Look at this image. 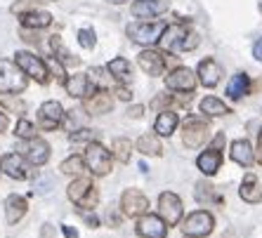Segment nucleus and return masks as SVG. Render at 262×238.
Returning a JSON list of instances; mask_svg holds the SVG:
<instances>
[{"label": "nucleus", "instance_id": "nucleus-7", "mask_svg": "<svg viewBox=\"0 0 262 238\" xmlns=\"http://www.w3.org/2000/svg\"><path fill=\"white\" fill-rule=\"evenodd\" d=\"M215 229V220L213 215L206 210H196V212L187 215L182 222V231L184 236H208Z\"/></svg>", "mask_w": 262, "mask_h": 238}, {"label": "nucleus", "instance_id": "nucleus-40", "mask_svg": "<svg viewBox=\"0 0 262 238\" xmlns=\"http://www.w3.org/2000/svg\"><path fill=\"white\" fill-rule=\"evenodd\" d=\"M196 45H199V36H196L194 31H189V33H187V40H184V50H194Z\"/></svg>", "mask_w": 262, "mask_h": 238}, {"label": "nucleus", "instance_id": "nucleus-17", "mask_svg": "<svg viewBox=\"0 0 262 238\" xmlns=\"http://www.w3.org/2000/svg\"><path fill=\"white\" fill-rule=\"evenodd\" d=\"M64 87H67V92L71 94V97L85 99V97H90L92 92H95V87H97V85L90 80V76L76 74V76H69L67 83H64Z\"/></svg>", "mask_w": 262, "mask_h": 238}, {"label": "nucleus", "instance_id": "nucleus-31", "mask_svg": "<svg viewBox=\"0 0 262 238\" xmlns=\"http://www.w3.org/2000/svg\"><path fill=\"white\" fill-rule=\"evenodd\" d=\"M199 106H201V113H206V116H227V113H232V109L217 97H206Z\"/></svg>", "mask_w": 262, "mask_h": 238}, {"label": "nucleus", "instance_id": "nucleus-27", "mask_svg": "<svg viewBox=\"0 0 262 238\" xmlns=\"http://www.w3.org/2000/svg\"><path fill=\"white\" fill-rule=\"evenodd\" d=\"M232 160L238 165H244V168H250L253 160H255V153H253V147H250L246 139H236L232 141Z\"/></svg>", "mask_w": 262, "mask_h": 238}, {"label": "nucleus", "instance_id": "nucleus-52", "mask_svg": "<svg viewBox=\"0 0 262 238\" xmlns=\"http://www.w3.org/2000/svg\"><path fill=\"white\" fill-rule=\"evenodd\" d=\"M48 3H55V0H48Z\"/></svg>", "mask_w": 262, "mask_h": 238}, {"label": "nucleus", "instance_id": "nucleus-11", "mask_svg": "<svg viewBox=\"0 0 262 238\" xmlns=\"http://www.w3.org/2000/svg\"><path fill=\"white\" fill-rule=\"evenodd\" d=\"M187 33H189V29H187L184 24H170V26H165V31H163V36H161L159 43L165 52H184Z\"/></svg>", "mask_w": 262, "mask_h": 238}, {"label": "nucleus", "instance_id": "nucleus-37", "mask_svg": "<svg viewBox=\"0 0 262 238\" xmlns=\"http://www.w3.org/2000/svg\"><path fill=\"white\" fill-rule=\"evenodd\" d=\"M78 43H80V47L92 50V47H95V45H97V38H95V31H92V29H80V31H78Z\"/></svg>", "mask_w": 262, "mask_h": 238}, {"label": "nucleus", "instance_id": "nucleus-46", "mask_svg": "<svg viewBox=\"0 0 262 238\" xmlns=\"http://www.w3.org/2000/svg\"><path fill=\"white\" fill-rule=\"evenodd\" d=\"M43 238H55V229H52V224L43 226Z\"/></svg>", "mask_w": 262, "mask_h": 238}, {"label": "nucleus", "instance_id": "nucleus-34", "mask_svg": "<svg viewBox=\"0 0 262 238\" xmlns=\"http://www.w3.org/2000/svg\"><path fill=\"white\" fill-rule=\"evenodd\" d=\"M69 139H71V144H90V141L99 139V132H95L90 128H80V130H73L69 134Z\"/></svg>", "mask_w": 262, "mask_h": 238}, {"label": "nucleus", "instance_id": "nucleus-26", "mask_svg": "<svg viewBox=\"0 0 262 238\" xmlns=\"http://www.w3.org/2000/svg\"><path fill=\"white\" fill-rule=\"evenodd\" d=\"M238 196L244 198L246 203H260L262 201V189L260 184H257V177L253 172H248L241 182V189H238Z\"/></svg>", "mask_w": 262, "mask_h": 238}, {"label": "nucleus", "instance_id": "nucleus-5", "mask_svg": "<svg viewBox=\"0 0 262 238\" xmlns=\"http://www.w3.org/2000/svg\"><path fill=\"white\" fill-rule=\"evenodd\" d=\"M208 132H210V123H208L206 116H189L182 123L184 147H189V149L201 147L203 141L208 139Z\"/></svg>", "mask_w": 262, "mask_h": 238}, {"label": "nucleus", "instance_id": "nucleus-14", "mask_svg": "<svg viewBox=\"0 0 262 238\" xmlns=\"http://www.w3.org/2000/svg\"><path fill=\"white\" fill-rule=\"evenodd\" d=\"M137 233L142 238H165L168 236V224L161 215H142L137 220Z\"/></svg>", "mask_w": 262, "mask_h": 238}, {"label": "nucleus", "instance_id": "nucleus-18", "mask_svg": "<svg viewBox=\"0 0 262 238\" xmlns=\"http://www.w3.org/2000/svg\"><path fill=\"white\" fill-rule=\"evenodd\" d=\"M137 61H140L142 71L149 76H163L165 71V57L161 52H156V50H142Z\"/></svg>", "mask_w": 262, "mask_h": 238}, {"label": "nucleus", "instance_id": "nucleus-45", "mask_svg": "<svg viewBox=\"0 0 262 238\" xmlns=\"http://www.w3.org/2000/svg\"><path fill=\"white\" fill-rule=\"evenodd\" d=\"M7 125H10V118H7V113H3V111H0V132H5Z\"/></svg>", "mask_w": 262, "mask_h": 238}, {"label": "nucleus", "instance_id": "nucleus-29", "mask_svg": "<svg viewBox=\"0 0 262 238\" xmlns=\"http://www.w3.org/2000/svg\"><path fill=\"white\" fill-rule=\"evenodd\" d=\"M50 50H52V55H55V59H59L64 66H78L80 59L78 57H73L71 52H69L67 47H64V43H61L59 36H52L50 38Z\"/></svg>", "mask_w": 262, "mask_h": 238}, {"label": "nucleus", "instance_id": "nucleus-4", "mask_svg": "<svg viewBox=\"0 0 262 238\" xmlns=\"http://www.w3.org/2000/svg\"><path fill=\"white\" fill-rule=\"evenodd\" d=\"M14 61H17V66L24 71L26 76L40 83V85H48L50 83V71H48V64H45L40 57H36L33 52H26V50H19L17 55H14Z\"/></svg>", "mask_w": 262, "mask_h": 238}, {"label": "nucleus", "instance_id": "nucleus-47", "mask_svg": "<svg viewBox=\"0 0 262 238\" xmlns=\"http://www.w3.org/2000/svg\"><path fill=\"white\" fill-rule=\"evenodd\" d=\"M64 236H67V238H78V231H76V229H71V226H64Z\"/></svg>", "mask_w": 262, "mask_h": 238}, {"label": "nucleus", "instance_id": "nucleus-20", "mask_svg": "<svg viewBox=\"0 0 262 238\" xmlns=\"http://www.w3.org/2000/svg\"><path fill=\"white\" fill-rule=\"evenodd\" d=\"M222 78V68L215 59H203L199 64V80H201L203 87H215Z\"/></svg>", "mask_w": 262, "mask_h": 238}, {"label": "nucleus", "instance_id": "nucleus-32", "mask_svg": "<svg viewBox=\"0 0 262 238\" xmlns=\"http://www.w3.org/2000/svg\"><path fill=\"white\" fill-rule=\"evenodd\" d=\"M248 76L246 74H236L232 80H229V85H227V97L229 99H241L244 94H248Z\"/></svg>", "mask_w": 262, "mask_h": 238}, {"label": "nucleus", "instance_id": "nucleus-48", "mask_svg": "<svg viewBox=\"0 0 262 238\" xmlns=\"http://www.w3.org/2000/svg\"><path fill=\"white\" fill-rule=\"evenodd\" d=\"M222 144H225V134L220 132L217 137H215V141H213V149H220V147H222Z\"/></svg>", "mask_w": 262, "mask_h": 238}, {"label": "nucleus", "instance_id": "nucleus-36", "mask_svg": "<svg viewBox=\"0 0 262 238\" xmlns=\"http://www.w3.org/2000/svg\"><path fill=\"white\" fill-rule=\"evenodd\" d=\"M14 134H17L19 139H31V137H36V128H33V123L21 118V121L17 123V128H14Z\"/></svg>", "mask_w": 262, "mask_h": 238}, {"label": "nucleus", "instance_id": "nucleus-33", "mask_svg": "<svg viewBox=\"0 0 262 238\" xmlns=\"http://www.w3.org/2000/svg\"><path fill=\"white\" fill-rule=\"evenodd\" d=\"M111 151H114V158H116L118 163H128V160H130V153H133V144H130V139H123V137H118V139H114V147H111Z\"/></svg>", "mask_w": 262, "mask_h": 238}, {"label": "nucleus", "instance_id": "nucleus-15", "mask_svg": "<svg viewBox=\"0 0 262 238\" xmlns=\"http://www.w3.org/2000/svg\"><path fill=\"white\" fill-rule=\"evenodd\" d=\"M0 170L12 179H26L29 177V165H26V158L21 156V153H7V156H0Z\"/></svg>", "mask_w": 262, "mask_h": 238}, {"label": "nucleus", "instance_id": "nucleus-6", "mask_svg": "<svg viewBox=\"0 0 262 238\" xmlns=\"http://www.w3.org/2000/svg\"><path fill=\"white\" fill-rule=\"evenodd\" d=\"M83 158H85V168L92 175H97V177H104V175L111 172V158H114V156H111L99 141H90V144H88Z\"/></svg>", "mask_w": 262, "mask_h": 238}, {"label": "nucleus", "instance_id": "nucleus-38", "mask_svg": "<svg viewBox=\"0 0 262 238\" xmlns=\"http://www.w3.org/2000/svg\"><path fill=\"white\" fill-rule=\"evenodd\" d=\"M33 7H36L33 0H19V3L12 5V14H24V12H29V10H33Z\"/></svg>", "mask_w": 262, "mask_h": 238}, {"label": "nucleus", "instance_id": "nucleus-1", "mask_svg": "<svg viewBox=\"0 0 262 238\" xmlns=\"http://www.w3.org/2000/svg\"><path fill=\"white\" fill-rule=\"evenodd\" d=\"M67 196H69V201L76 203L80 210H92L99 201V191L95 189V184H92L88 177L73 179V182L69 184Z\"/></svg>", "mask_w": 262, "mask_h": 238}, {"label": "nucleus", "instance_id": "nucleus-9", "mask_svg": "<svg viewBox=\"0 0 262 238\" xmlns=\"http://www.w3.org/2000/svg\"><path fill=\"white\" fill-rule=\"evenodd\" d=\"M159 215L163 217V222L168 226L180 224V220H182V201H180V196L172 194V191H163L159 198Z\"/></svg>", "mask_w": 262, "mask_h": 238}, {"label": "nucleus", "instance_id": "nucleus-28", "mask_svg": "<svg viewBox=\"0 0 262 238\" xmlns=\"http://www.w3.org/2000/svg\"><path fill=\"white\" fill-rule=\"evenodd\" d=\"M106 71L111 74V78H116L118 83H128L133 78V66H130L128 59H123V57H116V59H111L106 64Z\"/></svg>", "mask_w": 262, "mask_h": 238}, {"label": "nucleus", "instance_id": "nucleus-41", "mask_svg": "<svg viewBox=\"0 0 262 238\" xmlns=\"http://www.w3.org/2000/svg\"><path fill=\"white\" fill-rule=\"evenodd\" d=\"M116 97H118V99H123V102H130V97H133V92H130L128 87L118 85V87H116Z\"/></svg>", "mask_w": 262, "mask_h": 238}, {"label": "nucleus", "instance_id": "nucleus-21", "mask_svg": "<svg viewBox=\"0 0 262 238\" xmlns=\"http://www.w3.org/2000/svg\"><path fill=\"white\" fill-rule=\"evenodd\" d=\"M26 210H29V203H26L24 196H7L5 201V220L7 224H17L21 217L26 215Z\"/></svg>", "mask_w": 262, "mask_h": 238}, {"label": "nucleus", "instance_id": "nucleus-3", "mask_svg": "<svg viewBox=\"0 0 262 238\" xmlns=\"http://www.w3.org/2000/svg\"><path fill=\"white\" fill-rule=\"evenodd\" d=\"M165 26H168L165 21H135L125 29V33L137 45H154L161 40Z\"/></svg>", "mask_w": 262, "mask_h": 238}, {"label": "nucleus", "instance_id": "nucleus-25", "mask_svg": "<svg viewBox=\"0 0 262 238\" xmlns=\"http://www.w3.org/2000/svg\"><path fill=\"white\" fill-rule=\"evenodd\" d=\"M165 3L163 0H140V3H135L133 5V14L140 19H154L159 17L161 12H165Z\"/></svg>", "mask_w": 262, "mask_h": 238}, {"label": "nucleus", "instance_id": "nucleus-50", "mask_svg": "<svg viewBox=\"0 0 262 238\" xmlns=\"http://www.w3.org/2000/svg\"><path fill=\"white\" fill-rule=\"evenodd\" d=\"M111 5H123V3H128V0H109Z\"/></svg>", "mask_w": 262, "mask_h": 238}, {"label": "nucleus", "instance_id": "nucleus-10", "mask_svg": "<svg viewBox=\"0 0 262 238\" xmlns=\"http://www.w3.org/2000/svg\"><path fill=\"white\" fill-rule=\"evenodd\" d=\"M121 210L125 217H142L149 210V198L140 189H125L121 196Z\"/></svg>", "mask_w": 262, "mask_h": 238}, {"label": "nucleus", "instance_id": "nucleus-16", "mask_svg": "<svg viewBox=\"0 0 262 238\" xmlns=\"http://www.w3.org/2000/svg\"><path fill=\"white\" fill-rule=\"evenodd\" d=\"M85 111L90 116H102V113H109L114 109V99H111V92H106L104 87L95 90L90 97H85Z\"/></svg>", "mask_w": 262, "mask_h": 238}, {"label": "nucleus", "instance_id": "nucleus-42", "mask_svg": "<svg viewBox=\"0 0 262 238\" xmlns=\"http://www.w3.org/2000/svg\"><path fill=\"white\" fill-rule=\"evenodd\" d=\"M142 113H144V106H140V104L130 106V109H128V116L130 118H142Z\"/></svg>", "mask_w": 262, "mask_h": 238}, {"label": "nucleus", "instance_id": "nucleus-43", "mask_svg": "<svg viewBox=\"0 0 262 238\" xmlns=\"http://www.w3.org/2000/svg\"><path fill=\"white\" fill-rule=\"evenodd\" d=\"M253 57H255L257 61H262V38L257 40L255 45H253Z\"/></svg>", "mask_w": 262, "mask_h": 238}, {"label": "nucleus", "instance_id": "nucleus-51", "mask_svg": "<svg viewBox=\"0 0 262 238\" xmlns=\"http://www.w3.org/2000/svg\"><path fill=\"white\" fill-rule=\"evenodd\" d=\"M184 238H206V236H184Z\"/></svg>", "mask_w": 262, "mask_h": 238}, {"label": "nucleus", "instance_id": "nucleus-2", "mask_svg": "<svg viewBox=\"0 0 262 238\" xmlns=\"http://www.w3.org/2000/svg\"><path fill=\"white\" fill-rule=\"evenodd\" d=\"M26 90V74L17 66V61L0 59V92L3 94H19Z\"/></svg>", "mask_w": 262, "mask_h": 238}, {"label": "nucleus", "instance_id": "nucleus-12", "mask_svg": "<svg viewBox=\"0 0 262 238\" xmlns=\"http://www.w3.org/2000/svg\"><path fill=\"white\" fill-rule=\"evenodd\" d=\"M64 121V109H61L59 102H45L40 109H38V125L45 130V132H52L57 130Z\"/></svg>", "mask_w": 262, "mask_h": 238}, {"label": "nucleus", "instance_id": "nucleus-8", "mask_svg": "<svg viewBox=\"0 0 262 238\" xmlns=\"http://www.w3.org/2000/svg\"><path fill=\"white\" fill-rule=\"evenodd\" d=\"M17 151L21 153L31 165H45L50 160V144L45 139H38V137L24 139L17 147Z\"/></svg>", "mask_w": 262, "mask_h": 238}, {"label": "nucleus", "instance_id": "nucleus-22", "mask_svg": "<svg viewBox=\"0 0 262 238\" xmlns=\"http://www.w3.org/2000/svg\"><path fill=\"white\" fill-rule=\"evenodd\" d=\"M196 165H199V170H201L206 177H213L215 172L220 170V165H222V153H220V149H208V151H203L201 156H199V160H196Z\"/></svg>", "mask_w": 262, "mask_h": 238}, {"label": "nucleus", "instance_id": "nucleus-35", "mask_svg": "<svg viewBox=\"0 0 262 238\" xmlns=\"http://www.w3.org/2000/svg\"><path fill=\"white\" fill-rule=\"evenodd\" d=\"M83 168H85V158H80V156H71V158H67L59 165V170L64 175H80Z\"/></svg>", "mask_w": 262, "mask_h": 238}, {"label": "nucleus", "instance_id": "nucleus-19", "mask_svg": "<svg viewBox=\"0 0 262 238\" xmlns=\"http://www.w3.org/2000/svg\"><path fill=\"white\" fill-rule=\"evenodd\" d=\"M19 21H21V26L29 31H38V29H48L50 24H52V14L45 12V10H29V12H24L21 17H19Z\"/></svg>", "mask_w": 262, "mask_h": 238}, {"label": "nucleus", "instance_id": "nucleus-23", "mask_svg": "<svg viewBox=\"0 0 262 238\" xmlns=\"http://www.w3.org/2000/svg\"><path fill=\"white\" fill-rule=\"evenodd\" d=\"M194 196H196V201L201 203V205H222V203H225V198L217 194V189H215L210 182H206V179L196 184Z\"/></svg>", "mask_w": 262, "mask_h": 238}, {"label": "nucleus", "instance_id": "nucleus-39", "mask_svg": "<svg viewBox=\"0 0 262 238\" xmlns=\"http://www.w3.org/2000/svg\"><path fill=\"white\" fill-rule=\"evenodd\" d=\"M172 102H175V99H172L170 94H163V97H156V99H154V102H151V109H161V111H163V109H168Z\"/></svg>", "mask_w": 262, "mask_h": 238}, {"label": "nucleus", "instance_id": "nucleus-44", "mask_svg": "<svg viewBox=\"0 0 262 238\" xmlns=\"http://www.w3.org/2000/svg\"><path fill=\"white\" fill-rule=\"evenodd\" d=\"M255 160L262 165V130H260V134H257V151H255Z\"/></svg>", "mask_w": 262, "mask_h": 238}, {"label": "nucleus", "instance_id": "nucleus-13", "mask_svg": "<svg viewBox=\"0 0 262 238\" xmlns=\"http://www.w3.org/2000/svg\"><path fill=\"white\" fill-rule=\"evenodd\" d=\"M165 87L175 92H194L196 87V76L191 74L187 66H177L165 76Z\"/></svg>", "mask_w": 262, "mask_h": 238}, {"label": "nucleus", "instance_id": "nucleus-24", "mask_svg": "<svg viewBox=\"0 0 262 238\" xmlns=\"http://www.w3.org/2000/svg\"><path fill=\"white\" fill-rule=\"evenodd\" d=\"M177 123H180V118H177L175 111L163 109L159 113V118H156V123H154V132L161 134V137H170L177 130Z\"/></svg>", "mask_w": 262, "mask_h": 238}, {"label": "nucleus", "instance_id": "nucleus-30", "mask_svg": "<svg viewBox=\"0 0 262 238\" xmlns=\"http://www.w3.org/2000/svg\"><path fill=\"white\" fill-rule=\"evenodd\" d=\"M137 151L142 156H161L163 153V144H161L159 134H142L140 139H137Z\"/></svg>", "mask_w": 262, "mask_h": 238}, {"label": "nucleus", "instance_id": "nucleus-49", "mask_svg": "<svg viewBox=\"0 0 262 238\" xmlns=\"http://www.w3.org/2000/svg\"><path fill=\"white\" fill-rule=\"evenodd\" d=\"M85 222H88L90 226H99V220L95 217V215H85Z\"/></svg>", "mask_w": 262, "mask_h": 238}]
</instances>
